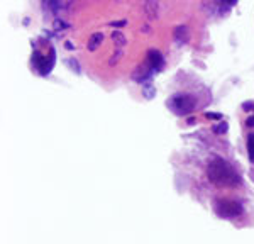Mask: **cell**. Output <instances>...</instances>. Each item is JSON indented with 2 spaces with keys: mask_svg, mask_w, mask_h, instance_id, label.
Segmentation results:
<instances>
[{
  "mask_svg": "<svg viewBox=\"0 0 254 244\" xmlns=\"http://www.w3.org/2000/svg\"><path fill=\"white\" fill-rule=\"evenodd\" d=\"M207 177L214 185L225 186V188H234L241 183L239 173L229 165L222 158H214L207 166Z\"/></svg>",
  "mask_w": 254,
  "mask_h": 244,
  "instance_id": "6da1fadb",
  "label": "cell"
},
{
  "mask_svg": "<svg viewBox=\"0 0 254 244\" xmlns=\"http://www.w3.org/2000/svg\"><path fill=\"white\" fill-rule=\"evenodd\" d=\"M168 107L176 116H188L195 109V99L191 95H188V93H176L168 100Z\"/></svg>",
  "mask_w": 254,
  "mask_h": 244,
  "instance_id": "7a4b0ae2",
  "label": "cell"
},
{
  "mask_svg": "<svg viewBox=\"0 0 254 244\" xmlns=\"http://www.w3.org/2000/svg\"><path fill=\"white\" fill-rule=\"evenodd\" d=\"M215 214L222 219H234L237 215L243 214V205L237 200L222 198V200L215 202Z\"/></svg>",
  "mask_w": 254,
  "mask_h": 244,
  "instance_id": "3957f363",
  "label": "cell"
},
{
  "mask_svg": "<svg viewBox=\"0 0 254 244\" xmlns=\"http://www.w3.org/2000/svg\"><path fill=\"white\" fill-rule=\"evenodd\" d=\"M32 63H34L36 70H38L41 75H48V73L51 71L53 64H55V56H51V58L48 60V56H43V55H39V53H36V55L32 56Z\"/></svg>",
  "mask_w": 254,
  "mask_h": 244,
  "instance_id": "277c9868",
  "label": "cell"
},
{
  "mask_svg": "<svg viewBox=\"0 0 254 244\" xmlns=\"http://www.w3.org/2000/svg\"><path fill=\"white\" fill-rule=\"evenodd\" d=\"M147 64H149L151 68H153V71H161L163 66H165V60H163V55L156 50H151L147 53Z\"/></svg>",
  "mask_w": 254,
  "mask_h": 244,
  "instance_id": "5b68a950",
  "label": "cell"
},
{
  "mask_svg": "<svg viewBox=\"0 0 254 244\" xmlns=\"http://www.w3.org/2000/svg\"><path fill=\"white\" fill-rule=\"evenodd\" d=\"M102 41H104V34H102V32H95L88 41V51H95L102 44Z\"/></svg>",
  "mask_w": 254,
  "mask_h": 244,
  "instance_id": "8992f818",
  "label": "cell"
},
{
  "mask_svg": "<svg viewBox=\"0 0 254 244\" xmlns=\"http://www.w3.org/2000/svg\"><path fill=\"white\" fill-rule=\"evenodd\" d=\"M112 39H114V44H116V46H124L126 44V36L122 34V32H114Z\"/></svg>",
  "mask_w": 254,
  "mask_h": 244,
  "instance_id": "52a82bcc",
  "label": "cell"
},
{
  "mask_svg": "<svg viewBox=\"0 0 254 244\" xmlns=\"http://www.w3.org/2000/svg\"><path fill=\"white\" fill-rule=\"evenodd\" d=\"M248 154L251 158V161H254V134L248 136Z\"/></svg>",
  "mask_w": 254,
  "mask_h": 244,
  "instance_id": "ba28073f",
  "label": "cell"
},
{
  "mask_svg": "<svg viewBox=\"0 0 254 244\" xmlns=\"http://www.w3.org/2000/svg\"><path fill=\"white\" fill-rule=\"evenodd\" d=\"M215 132H225L227 131V124L225 122H220V125H217V127H214Z\"/></svg>",
  "mask_w": 254,
  "mask_h": 244,
  "instance_id": "9c48e42d",
  "label": "cell"
},
{
  "mask_svg": "<svg viewBox=\"0 0 254 244\" xmlns=\"http://www.w3.org/2000/svg\"><path fill=\"white\" fill-rule=\"evenodd\" d=\"M208 119H220V114H205Z\"/></svg>",
  "mask_w": 254,
  "mask_h": 244,
  "instance_id": "30bf717a",
  "label": "cell"
},
{
  "mask_svg": "<svg viewBox=\"0 0 254 244\" xmlns=\"http://www.w3.org/2000/svg\"><path fill=\"white\" fill-rule=\"evenodd\" d=\"M246 124H248V125H249V127H251V125H254V114H253V116H251V117H249V119H248V121H246Z\"/></svg>",
  "mask_w": 254,
  "mask_h": 244,
  "instance_id": "8fae6325",
  "label": "cell"
},
{
  "mask_svg": "<svg viewBox=\"0 0 254 244\" xmlns=\"http://www.w3.org/2000/svg\"><path fill=\"white\" fill-rule=\"evenodd\" d=\"M222 2H227V3H229V5H232V3H236V2H237V0H222Z\"/></svg>",
  "mask_w": 254,
  "mask_h": 244,
  "instance_id": "7c38bea8",
  "label": "cell"
}]
</instances>
